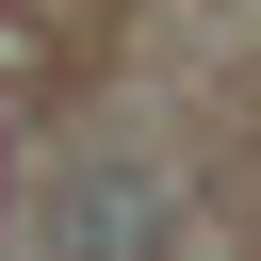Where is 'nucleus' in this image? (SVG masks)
Returning <instances> with one entry per match:
<instances>
[{
	"label": "nucleus",
	"instance_id": "obj_1",
	"mask_svg": "<svg viewBox=\"0 0 261 261\" xmlns=\"http://www.w3.org/2000/svg\"><path fill=\"white\" fill-rule=\"evenodd\" d=\"M163 228H179V196L147 163H65L49 179V261H163Z\"/></svg>",
	"mask_w": 261,
	"mask_h": 261
}]
</instances>
